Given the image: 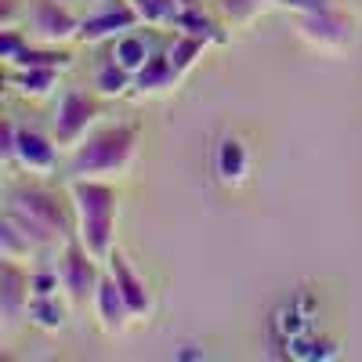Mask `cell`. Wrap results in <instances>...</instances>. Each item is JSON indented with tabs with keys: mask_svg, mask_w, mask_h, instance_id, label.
Instances as JSON below:
<instances>
[{
	"mask_svg": "<svg viewBox=\"0 0 362 362\" xmlns=\"http://www.w3.org/2000/svg\"><path fill=\"white\" fill-rule=\"evenodd\" d=\"M141 124H112L87 134L69 153V177H124L138 160Z\"/></svg>",
	"mask_w": 362,
	"mask_h": 362,
	"instance_id": "cell-3",
	"label": "cell"
},
{
	"mask_svg": "<svg viewBox=\"0 0 362 362\" xmlns=\"http://www.w3.org/2000/svg\"><path fill=\"white\" fill-rule=\"evenodd\" d=\"M329 4H334V0H279V8H290L297 15H312V11H322Z\"/></svg>",
	"mask_w": 362,
	"mask_h": 362,
	"instance_id": "cell-29",
	"label": "cell"
},
{
	"mask_svg": "<svg viewBox=\"0 0 362 362\" xmlns=\"http://www.w3.org/2000/svg\"><path fill=\"white\" fill-rule=\"evenodd\" d=\"M95 315H98V322H102L105 334H124V329L131 326V319H134L127 297L119 293L116 279L109 276V268L102 272V283H98V290H95Z\"/></svg>",
	"mask_w": 362,
	"mask_h": 362,
	"instance_id": "cell-11",
	"label": "cell"
},
{
	"mask_svg": "<svg viewBox=\"0 0 362 362\" xmlns=\"http://www.w3.org/2000/svg\"><path fill=\"white\" fill-rule=\"evenodd\" d=\"M58 160H62V145L54 141V134L47 138L44 131L37 127H18L15 134V167H22L25 174H37V177H47L58 170Z\"/></svg>",
	"mask_w": 362,
	"mask_h": 362,
	"instance_id": "cell-9",
	"label": "cell"
},
{
	"mask_svg": "<svg viewBox=\"0 0 362 362\" xmlns=\"http://www.w3.org/2000/svg\"><path fill=\"white\" fill-rule=\"evenodd\" d=\"M214 174L225 189H239L250 174V148L243 138L235 134H225L214 148Z\"/></svg>",
	"mask_w": 362,
	"mask_h": 362,
	"instance_id": "cell-13",
	"label": "cell"
},
{
	"mask_svg": "<svg viewBox=\"0 0 362 362\" xmlns=\"http://www.w3.org/2000/svg\"><path fill=\"white\" fill-rule=\"evenodd\" d=\"M297 37L312 44L315 51H326V54H337L344 47L355 44L358 29H355V18L348 11H341L337 4H329L322 11H312V15H297Z\"/></svg>",
	"mask_w": 362,
	"mask_h": 362,
	"instance_id": "cell-4",
	"label": "cell"
},
{
	"mask_svg": "<svg viewBox=\"0 0 362 362\" xmlns=\"http://www.w3.org/2000/svg\"><path fill=\"white\" fill-rule=\"evenodd\" d=\"M185 4H203V0H185Z\"/></svg>",
	"mask_w": 362,
	"mask_h": 362,
	"instance_id": "cell-30",
	"label": "cell"
},
{
	"mask_svg": "<svg viewBox=\"0 0 362 362\" xmlns=\"http://www.w3.org/2000/svg\"><path fill=\"white\" fill-rule=\"evenodd\" d=\"M29 286H33V297H54L62 286V276H58V268H37L33 279H29Z\"/></svg>",
	"mask_w": 362,
	"mask_h": 362,
	"instance_id": "cell-26",
	"label": "cell"
},
{
	"mask_svg": "<svg viewBox=\"0 0 362 362\" xmlns=\"http://www.w3.org/2000/svg\"><path fill=\"white\" fill-rule=\"evenodd\" d=\"M69 199L76 214V239L105 264L116 250V221H119L116 189L102 177H73Z\"/></svg>",
	"mask_w": 362,
	"mask_h": 362,
	"instance_id": "cell-1",
	"label": "cell"
},
{
	"mask_svg": "<svg viewBox=\"0 0 362 362\" xmlns=\"http://www.w3.org/2000/svg\"><path fill=\"white\" fill-rule=\"evenodd\" d=\"M25 319L33 322L37 329H62L66 319H69V308L62 297H29V308H25Z\"/></svg>",
	"mask_w": 362,
	"mask_h": 362,
	"instance_id": "cell-18",
	"label": "cell"
},
{
	"mask_svg": "<svg viewBox=\"0 0 362 362\" xmlns=\"http://www.w3.org/2000/svg\"><path fill=\"white\" fill-rule=\"evenodd\" d=\"M4 214L33 239L40 250L44 247H66L76 235V214L51 189H40V185H15L8 192Z\"/></svg>",
	"mask_w": 362,
	"mask_h": 362,
	"instance_id": "cell-2",
	"label": "cell"
},
{
	"mask_svg": "<svg viewBox=\"0 0 362 362\" xmlns=\"http://www.w3.org/2000/svg\"><path fill=\"white\" fill-rule=\"evenodd\" d=\"M80 15L66 4V0H33L29 8V25L40 44H69L80 37Z\"/></svg>",
	"mask_w": 362,
	"mask_h": 362,
	"instance_id": "cell-8",
	"label": "cell"
},
{
	"mask_svg": "<svg viewBox=\"0 0 362 362\" xmlns=\"http://www.w3.org/2000/svg\"><path fill=\"white\" fill-rule=\"evenodd\" d=\"M286 348H290V355H293V358H300V362H315V358H334V355H337V344H334V341H326V337H312V334L286 341Z\"/></svg>",
	"mask_w": 362,
	"mask_h": 362,
	"instance_id": "cell-25",
	"label": "cell"
},
{
	"mask_svg": "<svg viewBox=\"0 0 362 362\" xmlns=\"http://www.w3.org/2000/svg\"><path fill=\"white\" fill-rule=\"evenodd\" d=\"M37 250H40V247H37L33 239H29L8 214L0 218V261H29Z\"/></svg>",
	"mask_w": 362,
	"mask_h": 362,
	"instance_id": "cell-19",
	"label": "cell"
},
{
	"mask_svg": "<svg viewBox=\"0 0 362 362\" xmlns=\"http://www.w3.org/2000/svg\"><path fill=\"white\" fill-rule=\"evenodd\" d=\"M268 8H279V0H221V11H225V22L243 29L250 25L257 15H264Z\"/></svg>",
	"mask_w": 362,
	"mask_h": 362,
	"instance_id": "cell-24",
	"label": "cell"
},
{
	"mask_svg": "<svg viewBox=\"0 0 362 362\" xmlns=\"http://www.w3.org/2000/svg\"><path fill=\"white\" fill-rule=\"evenodd\" d=\"M25 44H29V37H25V33H18V29H11V25H4V29H0V62L11 66Z\"/></svg>",
	"mask_w": 362,
	"mask_h": 362,
	"instance_id": "cell-27",
	"label": "cell"
},
{
	"mask_svg": "<svg viewBox=\"0 0 362 362\" xmlns=\"http://www.w3.org/2000/svg\"><path fill=\"white\" fill-rule=\"evenodd\" d=\"M95 90L102 98H124V95L134 90V73H127L124 66H116L109 58V62L98 69V76H95Z\"/></svg>",
	"mask_w": 362,
	"mask_h": 362,
	"instance_id": "cell-21",
	"label": "cell"
},
{
	"mask_svg": "<svg viewBox=\"0 0 362 362\" xmlns=\"http://www.w3.org/2000/svg\"><path fill=\"white\" fill-rule=\"evenodd\" d=\"M15 134H18V124L15 119H4V131H0V160L4 163L15 160Z\"/></svg>",
	"mask_w": 362,
	"mask_h": 362,
	"instance_id": "cell-28",
	"label": "cell"
},
{
	"mask_svg": "<svg viewBox=\"0 0 362 362\" xmlns=\"http://www.w3.org/2000/svg\"><path fill=\"white\" fill-rule=\"evenodd\" d=\"M131 4L138 8L141 25L160 29V25H174L177 22L181 8H185V0H131Z\"/></svg>",
	"mask_w": 362,
	"mask_h": 362,
	"instance_id": "cell-22",
	"label": "cell"
},
{
	"mask_svg": "<svg viewBox=\"0 0 362 362\" xmlns=\"http://www.w3.org/2000/svg\"><path fill=\"white\" fill-rule=\"evenodd\" d=\"M102 119V102L87 90H66L62 102H58V112H54V141L62 148H73L95 131V124Z\"/></svg>",
	"mask_w": 362,
	"mask_h": 362,
	"instance_id": "cell-5",
	"label": "cell"
},
{
	"mask_svg": "<svg viewBox=\"0 0 362 362\" xmlns=\"http://www.w3.org/2000/svg\"><path fill=\"white\" fill-rule=\"evenodd\" d=\"M203 51H206V40H199V37H189V33H174V40H170V47H167V54H170V62L177 66V73L185 76L199 58H203Z\"/></svg>",
	"mask_w": 362,
	"mask_h": 362,
	"instance_id": "cell-23",
	"label": "cell"
},
{
	"mask_svg": "<svg viewBox=\"0 0 362 362\" xmlns=\"http://www.w3.org/2000/svg\"><path fill=\"white\" fill-rule=\"evenodd\" d=\"M181 83L177 66L170 62L167 51H153V58L134 73V95H167Z\"/></svg>",
	"mask_w": 362,
	"mask_h": 362,
	"instance_id": "cell-14",
	"label": "cell"
},
{
	"mask_svg": "<svg viewBox=\"0 0 362 362\" xmlns=\"http://www.w3.org/2000/svg\"><path fill=\"white\" fill-rule=\"evenodd\" d=\"M98 264L102 261L90 254L76 235L62 247V257H58V276H62V286H66L73 305H87V300H95V290L102 283V268Z\"/></svg>",
	"mask_w": 362,
	"mask_h": 362,
	"instance_id": "cell-6",
	"label": "cell"
},
{
	"mask_svg": "<svg viewBox=\"0 0 362 362\" xmlns=\"http://www.w3.org/2000/svg\"><path fill=\"white\" fill-rule=\"evenodd\" d=\"M174 29H177V33H189V37H199L206 44H225L228 40V33L218 25V18H210L203 11V4H185V8H181Z\"/></svg>",
	"mask_w": 362,
	"mask_h": 362,
	"instance_id": "cell-16",
	"label": "cell"
},
{
	"mask_svg": "<svg viewBox=\"0 0 362 362\" xmlns=\"http://www.w3.org/2000/svg\"><path fill=\"white\" fill-rule=\"evenodd\" d=\"M138 25H141V15H138V8L131 4V0H105L95 15H87L80 22L76 44H105V40H116V37L131 33V29H138Z\"/></svg>",
	"mask_w": 362,
	"mask_h": 362,
	"instance_id": "cell-7",
	"label": "cell"
},
{
	"mask_svg": "<svg viewBox=\"0 0 362 362\" xmlns=\"http://www.w3.org/2000/svg\"><path fill=\"white\" fill-rule=\"evenodd\" d=\"M8 73V87H15V95L29 98V102H40L47 98L54 83H58V73L62 69H47V66H25V69H4Z\"/></svg>",
	"mask_w": 362,
	"mask_h": 362,
	"instance_id": "cell-15",
	"label": "cell"
},
{
	"mask_svg": "<svg viewBox=\"0 0 362 362\" xmlns=\"http://www.w3.org/2000/svg\"><path fill=\"white\" fill-rule=\"evenodd\" d=\"M105 268H109V276L116 279L119 293L127 297V305H131L134 319H148V312H153V293H148L145 279L131 268V261H127L124 254H119V250H112V257L105 261Z\"/></svg>",
	"mask_w": 362,
	"mask_h": 362,
	"instance_id": "cell-12",
	"label": "cell"
},
{
	"mask_svg": "<svg viewBox=\"0 0 362 362\" xmlns=\"http://www.w3.org/2000/svg\"><path fill=\"white\" fill-rule=\"evenodd\" d=\"M33 272H25L22 261H0V319H4V337L25 319L29 297H33Z\"/></svg>",
	"mask_w": 362,
	"mask_h": 362,
	"instance_id": "cell-10",
	"label": "cell"
},
{
	"mask_svg": "<svg viewBox=\"0 0 362 362\" xmlns=\"http://www.w3.org/2000/svg\"><path fill=\"white\" fill-rule=\"evenodd\" d=\"M112 62L116 66H124L127 73H138L148 58H153V44H148L138 29H131V33H124V37H116L112 40Z\"/></svg>",
	"mask_w": 362,
	"mask_h": 362,
	"instance_id": "cell-17",
	"label": "cell"
},
{
	"mask_svg": "<svg viewBox=\"0 0 362 362\" xmlns=\"http://www.w3.org/2000/svg\"><path fill=\"white\" fill-rule=\"evenodd\" d=\"M276 329H279L283 341H293V337L312 334V297H300L297 305L276 312Z\"/></svg>",
	"mask_w": 362,
	"mask_h": 362,
	"instance_id": "cell-20",
	"label": "cell"
}]
</instances>
